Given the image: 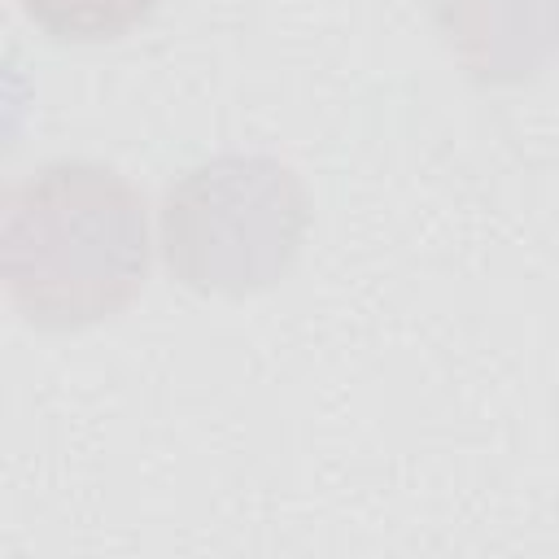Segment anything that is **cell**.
<instances>
[{
  "mask_svg": "<svg viewBox=\"0 0 559 559\" xmlns=\"http://www.w3.org/2000/svg\"><path fill=\"white\" fill-rule=\"evenodd\" d=\"M0 275L39 332H79L122 314L148 280V205L114 166L61 157L4 197Z\"/></svg>",
  "mask_w": 559,
  "mask_h": 559,
  "instance_id": "1",
  "label": "cell"
},
{
  "mask_svg": "<svg viewBox=\"0 0 559 559\" xmlns=\"http://www.w3.org/2000/svg\"><path fill=\"white\" fill-rule=\"evenodd\" d=\"M428 17L480 87H520L559 61V0H428Z\"/></svg>",
  "mask_w": 559,
  "mask_h": 559,
  "instance_id": "3",
  "label": "cell"
},
{
  "mask_svg": "<svg viewBox=\"0 0 559 559\" xmlns=\"http://www.w3.org/2000/svg\"><path fill=\"white\" fill-rule=\"evenodd\" d=\"M310 227L301 175L271 153H214L162 192L166 271L205 297H249L284 280Z\"/></svg>",
  "mask_w": 559,
  "mask_h": 559,
  "instance_id": "2",
  "label": "cell"
},
{
  "mask_svg": "<svg viewBox=\"0 0 559 559\" xmlns=\"http://www.w3.org/2000/svg\"><path fill=\"white\" fill-rule=\"evenodd\" d=\"M162 0H22L26 17L61 44H109L135 31Z\"/></svg>",
  "mask_w": 559,
  "mask_h": 559,
  "instance_id": "4",
  "label": "cell"
}]
</instances>
